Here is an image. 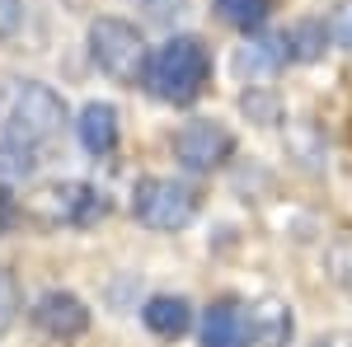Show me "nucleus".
I'll list each match as a JSON object with an SVG mask.
<instances>
[{"mask_svg": "<svg viewBox=\"0 0 352 347\" xmlns=\"http://www.w3.org/2000/svg\"><path fill=\"white\" fill-rule=\"evenodd\" d=\"M66 122V99L47 89L43 80H0V141H19V146H43L52 141Z\"/></svg>", "mask_w": 352, "mask_h": 347, "instance_id": "f257e3e1", "label": "nucleus"}, {"mask_svg": "<svg viewBox=\"0 0 352 347\" xmlns=\"http://www.w3.org/2000/svg\"><path fill=\"white\" fill-rule=\"evenodd\" d=\"M207 80H212V52H207L202 38L179 33V38H169L164 47L151 52L146 85H151V94L164 99V104L184 108V104H192V99H202Z\"/></svg>", "mask_w": 352, "mask_h": 347, "instance_id": "f03ea898", "label": "nucleus"}, {"mask_svg": "<svg viewBox=\"0 0 352 347\" xmlns=\"http://www.w3.org/2000/svg\"><path fill=\"white\" fill-rule=\"evenodd\" d=\"M28 216L47 230H89L109 216V197L94 183H80V179H56V183H43L33 197H28Z\"/></svg>", "mask_w": 352, "mask_h": 347, "instance_id": "7ed1b4c3", "label": "nucleus"}, {"mask_svg": "<svg viewBox=\"0 0 352 347\" xmlns=\"http://www.w3.org/2000/svg\"><path fill=\"white\" fill-rule=\"evenodd\" d=\"M89 56L99 61V71L118 85H146V66H151V47L141 38V28L127 19H94L89 24Z\"/></svg>", "mask_w": 352, "mask_h": 347, "instance_id": "20e7f679", "label": "nucleus"}, {"mask_svg": "<svg viewBox=\"0 0 352 347\" xmlns=\"http://www.w3.org/2000/svg\"><path fill=\"white\" fill-rule=\"evenodd\" d=\"M132 216L146 230H184L192 216H197V192L179 179H141L132 188Z\"/></svg>", "mask_w": 352, "mask_h": 347, "instance_id": "39448f33", "label": "nucleus"}, {"mask_svg": "<svg viewBox=\"0 0 352 347\" xmlns=\"http://www.w3.org/2000/svg\"><path fill=\"white\" fill-rule=\"evenodd\" d=\"M230 155H235V136L212 117H192V122H184L174 132V160L184 169H192V174H212Z\"/></svg>", "mask_w": 352, "mask_h": 347, "instance_id": "423d86ee", "label": "nucleus"}, {"mask_svg": "<svg viewBox=\"0 0 352 347\" xmlns=\"http://www.w3.org/2000/svg\"><path fill=\"white\" fill-rule=\"evenodd\" d=\"M33 324L47 333V338H80L89 328V310H85L80 295L71 291H47L33 305Z\"/></svg>", "mask_w": 352, "mask_h": 347, "instance_id": "0eeeda50", "label": "nucleus"}, {"mask_svg": "<svg viewBox=\"0 0 352 347\" xmlns=\"http://www.w3.org/2000/svg\"><path fill=\"white\" fill-rule=\"evenodd\" d=\"M244 324H249V343L254 347H287L292 333H296V320H292V305L277 300V295H263L244 310Z\"/></svg>", "mask_w": 352, "mask_h": 347, "instance_id": "6e6552de", "label": "nucleus"}, {"mask_svg": "<svg viewBox=\"0 0 352 347\" xmlns=\"http://www.w3.org/2000/svg\"><path fill=\"white\" fill-rule=\"evenodd\" d=\"M202 347H249V324H244V305L235 295L212 300V310L202 315Z\"/></svg>", "mask_w": 352, "mask_h": 347, "instance_id": "1a4fd4ad", "label": "nucleus"}, {"mask_svg": "<svg viewBox=\"0 0 352 347\" xmlns=\"http://www.w3.org/2000/svg\"><path fill=\"white\" fill-rule=\"evenodd\" d=\"M76 136L89 155H109L118 146V108L113 104H85L80 122H76Z\"/></svg>", "mask_w": 352, "mask_h": 347, "instance_id": "9d476101", "label": "nucleus"}, {"mask_svg": "<svg viewBox=\"0 0 352 347\" xmlns=\"http://www.w3.org/2000/svg\"><path fill=\"white\" fill-rule=\"evenodd\" d=\"M141 320H146V328L155 338H184L192 324V310L184 295H151L146 310H141Z\"/></svg>", "mask_w": 352, "mask_h": 347, "instance_id": "9b49d317", "label": "nucleus"}, {"mask_svg": "<svg viewBox=\"0 0 352 347\" xmlns=\"http://www.w3.org/2000/svg\"><path fill=\"white\" fill-rule=\"evenodd\" d=\"M287 61V38L282 33H254L240 47V71L244 76H277Z\"/></svg>", "mask_w": 352, "mask_h": 347, "instance_id": "f8f14e48", "label": "nucleus"}, {"mask_svg": "<svg viewBox=\"0 0 352 347\" xmlns=\"http://www.w3.org/2000/svg\"><path fill=\"white\" fill-rule=\"evenodd\" d=\"M282 38H287V56H296V61H320L324 47H329L324 19H300V24H292Z\"/></svg>", "mask_w": 352, "mask_h": 347, "instance_id": "ddd939ff", "label": "nucleus"}, {"mask_svg": "<svg viewBox=\"0 0 352 347\" xmlns=\"http://www.w3.org/2000/svg\"><path fill=\"white\" fill-rule=\"evenodd\" d=\"M38 169V150L33 146H19V141H0V183H19Z\"/></svg>", "mask_w": 352, "mask_h": 347, "instance_id": "4468645a", "label": "nucleus"}, {"mask_svg": "<svg viewBox=\"0 0 352 347\" xmlns=\"http://www.w3.org/2000/svg\"><path fill=\"white\" fill-rule=\"evenodd\" d=\"M268 10H272V0H217V14L230 28H244V33H254V28L263 24Z\"/></svg>", "mask_w": 352, "mask_h": 347, "instance_id": "2eb2a0df", "label": "nucleus"}, {"mask_svg": "<svg viewBox=\"0 0 352 347\" xmlns=\"http://www.w3.org/2000/svg\"><path fill=\"white\" fill-rule=\"evenodd\" d=\"M14 315H19V282L10 267H0V333L14 324Z\"/></svg>", "mask_w": 352, "mask_h": 347, "instance_id": "dca6fc26", "label": "nucleus"}, {"mask_svg": "<svg viewBox=\"0 0 352 347\" xmlns=\"http://www.w3.org/2000/svg\"><path fill=\"white\" fill-rule=\"evenodd\" d=\"M329 38H333L338 47H348V52H352V0H343V5L333 10V19H329Z\"/></svg>", "mask_w": 352, "mask_h": 347, "instance_id": "f3484780", "label": "nucleus"}, {"mask_svg": "<svg viewBox=\"0 0 352 347\" xmlns=\"http://www.w3.org/2000/svg\"><path fill=\"white\" fill-rule=\"evenodd\" d=\"M19 202H14V192H10V188L0 183V240H5V235H10V230H14V225H19Z\"/></svg>", "mask_w": 352, "mask_h": 347, "instance_id": "a211bd4d", "label": "nucleus"}, {"mask_svg": "<svg viewBox=\"0 0 352 347\" xmlns=\"http://www.w3.org/2000/svg\"><path fill=\"white\" fill-rule=\"evenodd\" d=\"M19 24H24V0H0V38L19 33Z\"/></svg>", "mask_w": 352, "mask_h": 347, "instance_id": "6ab92c4d", "label": "nucleus"}, {"mask_svg": "<svg viewBox=\"0 0 352 347\" xmlns=\"http://www.w3.org/2000/svg\"><path fill=\"white\" fill-rule=\"evenodd\" d=\"M333 277L352 291V244H338V249H333Z\"/></svg>", "mask_w": 352, "mask_h": 347, "instance_id": "aec40b11", "label": "nucleus"}, {"mask_svg": "<svg viewBox=\"0 0 352 347\" xmlns=\"http://www.w3.org/2000/svg\"><path fill=\"white\" fill-rule=\"evenodd\" d=\"M146 10H151V19H169V14H179L184 10V0H141Z\"/></svg>", "mask_w": 352, "mask_h": 347, "instance_id": "412c9836", "label": "nucleus"}, {"mask_svg": "<svg viewBox=\"0 0 352 347\" xmlns=\"http://www.w3.org/2000/svg\"><path fill=\"white\" fill-rule=\"evenodd\" d=\"M310 347H352V333L348 328H333V333H320Z\"/></svg>", "mask_w": 352, "mask_h": 347, "instance_id": "4be33fe9", "label": "nucleus"}]
</instances>
